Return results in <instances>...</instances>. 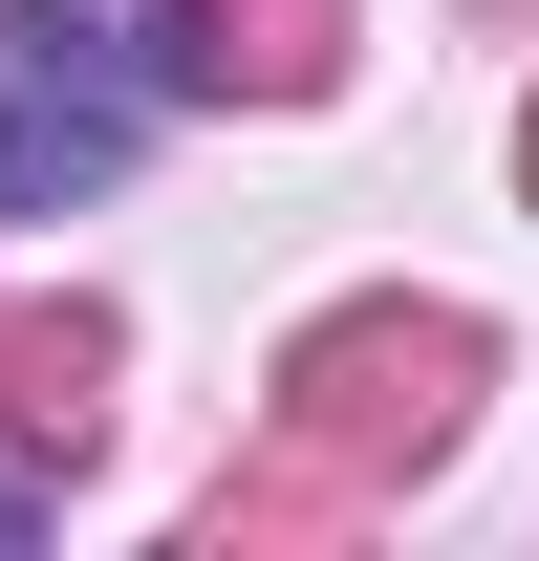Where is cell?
<instances>
[{"mask_svg": "<svg viewBox=\"0 0 539 561\" xmlns=\"http://www.w3.org/2000/svg\"><path fill=\"white\" fill-rule=\"evenodd\" d=\"M173 108H195V22L173 0H0V238L108 216Z\"/></svg>", "mask_w": 539, "mask_h": 561, "instance_id": "6da1fadb", "label": "cell"}, {"mask_svg": "<svg viewBox=\"0 0 539 561\" xmlns=\"http://www.w3.org/2000/svg\"><path fill=\"white\" fill-rule=\"evenodd\" d=\"M0 540H44V496H22V476H0Z\"/></svg>", "mask_w": 539, "mask_h": 561, "instance_id": "7a4b0ae2", "label": "cell"}]
</instances>
